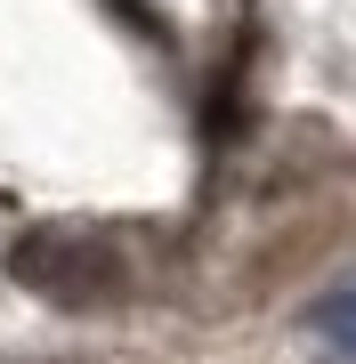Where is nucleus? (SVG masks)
Instances as JSON below:
<instances>
[{
    "label": "nucleus",
    "mask_w": 356,
    "mask_h": 364,
    "mask_svg": "<svg viewBox=\"0 0 356 364\" xmlns=\"http://www.w3.org/2000/svg\"><path fill=\"white\" fill-rule=\"evenodd\" d=\"M9 275L49 308H106L130 284V259L97 227H25L9 243Z\"/></svg>",
    "instance_id": "nucleus-1"
},
{
    "label": "nucleus",
    "mask_w": 356,
    "mask_h": 364,
    "mask_svg": "<svg viewBox=\"0 0 356 364\" xmlns=\"http://www.w3.org/2000/svg\"><path fill=\"white\" fill-rule=\"evenodd\" d=\"M49 364H57V356H49Z\"/></svg>",
    "instance_id": "nucleus-2"
}]
</instances>
